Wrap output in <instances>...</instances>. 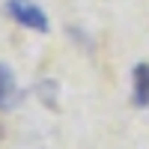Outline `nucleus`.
Here are the masks:
<instances>
[{
  "label": "nucleus",
  "instance_id": "nucleus-2",
  "mask_svg": "<svg viewBox=\"0 0 149 149\" xmlns=\"http://www.w3.org/2000/svg\"><path fill=\"white\" fill-rule=\"evenodd\" d=\"M134 104L137 107L149 104V63L134 66Z\"/></svg>",
  "mask_w": 149,
  "mask_h": 149
},
{
  "label": "nucleus",
  "instance_id": "nucleus-3",
  "mask_svg": "<svg viewBox=\"0 0 149 149\" xmlns=\"http://www.w3.org/2000/svg\"><path fill=\"white\" fill-rule=\"evenodd\" d=\"M12 95H15V74L9 66L0 63V107H6Z\"/></svg>",
  "mask_w": 149,
  "mask_h": 149
},
{
  "label": "nucleus",
  "instance_id": "nucleus-1",
  "mask_svg": "<svg viewBox=\"0 0 149 149\" xmlns=\"http://www.w3.org/2000/svg\"><path fill=\"white\" fill-rule=\"evenodd\" d=\"M6 15L21 24V27H27V30H36V33H48V15H45V9L36 3V0H6Z\"/></svg>",
  "mask_w": 149,
  "mask_h": 149
}]
</instances>
